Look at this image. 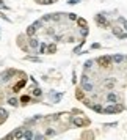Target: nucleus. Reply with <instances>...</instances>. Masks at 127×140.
Segmentation results:
<instances>
[{
	"label": "nucleus",
	"mask_w": 127,
	"mask_h": 140,
	"mask_svg": "<svg viewBox=\"0 0 127 140\" xmlns=\"http://www.w3.org/2000/svg\"><path fill=\"white\" fill-rule=\"evenodd\" d=\"M97 65H99V66H102V68H108L110 65H111V57H110V55H102V57H99V58H97Z\"/></svg>",
	"instance_id": "obj_1"
},
{
	"label": "nucleus",
	"mask_w": 127,
	"mask_h": 140,
	"mask_svg": "<svg viewBox=\"0 0 127 140\" xmlns=\"http://www.w3.org/2000/svg\"><path fill=\"white\" fill-rule=\"evenodd\" d=\"M111 60L115 61V63H121L122 60H124V57H122L121 54H116V55H113V57H111Z\"/></svg>",
	"instance_id": "obj_10"
},
{
	"label": "nucleus",
	"mask_w": 127,
	"mask_h": 140,
	"mask_svg": "<svg viewBox=\"0 0 127 140\" xmlns=\"http://www.w3.org/2000/svg\"><path fill=\"white\" fill-rule=\"evenodd\" d=\"M74 126H77V128H83V126H88L90 124V120H86V118H83V117H75L74 120Z\"/></svg>",
	"instance_id": "obj_3"
},
{
	"label": "nucleus",
	"mask_w": 127,
	"mask_h": 140,
	"mask_svg": "<svg viewBox=\"0 0 127 140\" xmlns=\"http://www.w3.org/2000/svg\"><path fill=\"white\" fill-rule=\"evenodd\" d=\"M90 137H93V134H91V132H86V134H83V139H90Z\"/></svg>",
	"instance_id": "obj_32"
},
{
	"label": "nucleus",
	"mask_w": 127,
	"mask_h": 140,
	"mask_svg": "<svg viewBox=\"0 0 127 140\" xmlns=\"http://www.w3.org/2000/svg\"><path fill=\"white\" fill-rule=\"evenodd\" d=\"M8 104H10V105H17L19 101L16 99V98H10V99H8Z\"/></svg>",
	"instance_id": "obj_18"
},
{
	"label": "nucleus",
	"mask_w": 127,
	"mask_h": 140,
	"mask_svg": "<svg viewBox=\"0 0 127 140\" xmlns=\"http://www.w3.org/2000/svg\"><path fill=\"white\" fill-rule=\"evenodd\" d=\"M77 24L80 25V27H86V20H85L83 18H79L77 19Z\"/></svg>",
	"instance_id": "obj_19"
},
{
	"label": "nucleus",
	"mask_w": 127,
	"mask_h": 140,
	"mask_svg": "<svg viewBox=\"0 0 127 140\" xmlns=\"http://www.w3.org/2000/svg\"><path fill=\"white\" fill-rule=\"evenodd\" d=\"M27 60H32V61H39V58H36V57H27Z\"/></svg>",
	"instance_id": "obj_31"
},
{
	"label": "nucleus",
	"mask_w": 127,
	"mask_h": 140,
	"mask_svg": "<svg viewBox=\"0 0 127 140\" xmlns=\"http://www.w3.org/2000/svg\"><path fill=\"white\" fill-rule=\"evenodd\" d=\"M57 52V46L55 44H49L47 46V54H55Z\"/></svg>",
	"instance_id": "obj_13"
},
{
	"label": "nucleus",
	"mask_w": 127,
	"mask_h": 140,
	"mask_svg": "<svg viewBox=\"0 0 127 140\" xmlns=\"http://www.w3.org/2000/svg\"><path fill=\"white\" fill-rule=\"evenodd\" d=\"M22 137H24V139H27V140H30V139H33V132H32V131H25Z\"/></svg>",
	"instance_id": "obj_15"
},
{
	"label": "nucleus",
	"mask_w": 127,
	"mask_h": 140,
	"mask_svg": "<svg viewBox=\"0 0 127 140\" xmlns=\"http://www.w3.org/2000/svg\"><path fill=\"white\" fill-rule=\"evenodd\" d=\"M113 33H115L118 38H121V40H126V38H127V33H122L119 28H113Z\"/></svg>",
	"instance_id": "obj_9"
},
{
	"label": "nucleus",
	"mask_w": 127,
	"mask_h": 140,
	"mask_svg": "<svg viewBox=\"0 0 127 140\" xmlns=\"http://www.w3.org/2000/svg\"><path fill=\"white\" fill-rule=\"evenodd\" d=\"M33 25H35L36 28H38V27H42V20H36V22L33 24Z\"/></svg>",
	"instance_id": "obj_29"
},
{
	"label": "nucleus",
	"mask_w": 127,
	"mask_h": 140,
	"mask_svg": "<svg viewBox=\"0 0 127 140\" xmlns=\"http://www.w3.org/2000/svg\"><path fill=\"white\" fill-rule=\"evenodd\" d=\"M0 5H3V0H0Z\"/></svg>",
	"instance_id": "obj_36"
},
{
	"label": "nucleus",
	"mask_w": 127,
	"mask_h": 140,
	"mask_svg": "<svg viewBox=\"0 0 127 140\" xmlns=\"http://www.w3.org/2000/svg\"><path fill=\"white\" fill-rule=\"evenodd\" d=\"M14 74H16V71H14V69H8V71H3L0 77H2V80H5V82H8V80H10V79H11Z\"/></svg>",
	"instance_id": "obj_4"
},
{
	"label": "nucleus",
	"mask_w": 127,
	"mask_h": 140,
	"mask_svg": "<svg viewBox=\"0 0 127 140\" xmlns=\"http://www.w3.org/2000/svg\"><path fill=\"white\" fill-rule=\"evenodd\" d=\"M39 3H42V5H52L53 0H38Z\"/></svg>",
	"instance_id": "obj_22"
},
{
	"label": "nucleus",
	"mask_w": 127,
	"mask_h": 140,
	"mask_svg": "<svg viewBox=\"0 0 127 140\" xmlns=\"http://www.w3.org/2000/svg\"><path fill=\"white\" fill-rule=\"evenodd\" d=\"M88 80H90V77H88L86 74H83V76H82V83H83V82H88Z\"/></svg>",
	"instance_id": "obj_28"
},
{
	"label": "nucleus",
	"mask_w": 127,
	"mask_h": 140,
	"mask_svg": "<svg viewBox=\"0 0 127 140\" xmlns=\"http://www.w3.org/2000/svg\"><path fill=\"white\" fill-rule=\"evenodd\" d=\"M86 35H88V27H82V36L85 38Z\"/></svg>",
	"instance_id": "obj_25"
},
{
	"label": "nucleus",
	"mask_w": 127,
	"mask_h": 140,
	"mask_svg": "<svg viewBox=\"0 0 127 140\" xmlns=\"http://www.w3.org/2000/svg\"><path fill=\"white\" fill-rule=\"evenodd\" d=\"M91 65H93V60H88L86 63H85V69H90Z\"/></svg>",
	"instance_id": "obj_27"
},
{
	"label": "nucleus",
	"mask_w": 127,
	"mask_h": 140,
	"mask_svg": "<svg viewBox=\"0 0 127 140\" xmlns=\"http://www.w3.org/2000/svg\"><path fill=\"white\" fill-rule=\"evenodd\" d=\"M67 18H69L71 20H77V19H79L77 14H74V13H69V14H67Z\"/></svg>",
	"instance_id": "obj_23"
},
{
	"label": "nucleus",
	"mask_w": 127,
	"mask_h": 140,
	"mask_svg": "<svg viewBox=\"0 0 127 140\" xmlns=\"http://www.w3.org/2000/svg\"><path fill=\"white\" fill-rule=\"evenodd\" d=\"M28 43H30V47H38V46H39V43H38L36 38H32V40L28 41Z\"/></svg>",
	"instance_id": "obj_14"
},
{
	"label": "nucleus",
	"mask_w": 127,
	"mask_h": 140,
	"mask_svg": "<svg viewBox=\"0 0 127 140\" xmlns=\"http://www.w3.org/2000/svg\"><path fill=\"white\" fill-rule=\"evenodd\" d=\"M61 40H63V36H58V35L55 36V41H61Z\"/></svg>",
	"instance_id": "obj_35"
},
{
	"label": "nucleus",
	"mask_w": 127,
	"mask_h": 140,
	"mask_svg": "<svg viewBox=\"0 0 127 140\" xmlns=\"http://www.w3.org/2000/svg\"><path fill=\"white\" fill-rule=\"evenodd\" d=\"M24 85H25V79H22V80H20V82L17 83V85L14 87V91H19V90H20V88H22Z\"/></svg>",
	"instance_id": "obj_16"
},
{
	"label": "nucleus",
	"mask_w": 127,
	"mask_h": 140,
	"mask_svg": "<svg viewBox=\"0 0 127 140\" xmlns=\"http://www.w3.org/2000/svg\"><path fill=\"white\" fill-rule=\"evenodd\" d=\"M24 132H22V129H16L14 132H11V134H8L6 135V139H19V137H22Z\"/></svg>",
	"instance_id": "obj_6"
},
{
	"label": "nucleus",
	"mask_w": 127,
	"mask_h": 140,
	"mask_svg": "<svg viewBox=\"0 0 127 140\" xmlns=\"http://www.w3.org/2000/svg\"><path fill=\"white\" fill-rule=\"evenodd\" d=\"M119 22H121L122 25H124V28H126V30H127V20H126L124 18H119Z\"/></svg>",
	"instance_id": "obj_26"
},
{
	"label": "nucleus",
	"mask_w": 127,
	"mask_h": 140,
	"mask_svg": "<svg viewBox=\"0 0 127 140\" xmlns=\"http://www.w3.org/2000/svg\"><path fill=\"white\" fill-rule=\"evenodd\" d=\"M121 110H124L122 105H118V104H115V102H111L108 107L104 109V113H118V112H121Z\"/></svg>",
	"instance_id": "obj_2"
},
{
	"label": "nucleus",
	"mask_w": 127,
	"mask_h": 140,
	"mask_svg": "<svg viewBox=\"0 0 127 140\" xmlns=\"http://www.w3.org/2000/svg\"><path fill=\"white\" fill-rule=\"evenodd\" d=\"M107 101H108V102H118V95H116V93H113V91H110L107 95Z\"/></svg>",
	"instance_id": "obj_7"
},
{
	"label": "nucleus",
	"mask_w": 127,
	"mask_h": 140,
	"mask_svg": "<svg viewBox=\"0 0 127 140\" xmlns=\"http://www.w3.org/2000/svg\"><path fill=\"white\" fill-rule=\"evenodd\" d=\"M46 50H47V46H46V43H42L39 46V54H46Z\"/></svg>",
	"instance_id": "obj_20"
},
{
	"label": "nucleus",
	"mask_w": 127,
	"mask_h": 140,
	"mask_svg": "<svg viewBox=\"0 0 127 140\" xmlns=\"http://www.w3.org/2000/svg\"><path fill=\"white\" fill-rule=\"evenodd\" d=\"M115 85H116V80H113V79H111V80H107V82H105V88H110V90H111V88L115 87Z\"/></svg>",
	"instance_id": "obj_11"
},
{
	"label": "nucleus",
	"mask_w": 127,
	"mask_h": 140,
	"mask_svg": "<svg viewBox=\"0 0 127 140\" xmlns=\"http://www.w3.org/2000/svg\"><path fill=\"white\" fill-rule=\"evenodd\" d=\"M99 47H100V44H97V43L93 44V49H99Z\"/></svg>",
	"instance_id": "obj_34"
},
{
	"label": "nucleus",
	"mask_w": 127,
	"mask_h": 140,
	"mask_svg": "<svg viewBox=\"0 0 127 140\" xmlns=\"http://www.w3.org/2000/svg\"><path fill=\"white\" fill-rule=\"evenodd\" d=\"M75 98H77V99H85V95H83V90H77V93H75Z\"/></svg>",
	"instance_id": "obj_17"
},
{
	"label": "nucleus",
	"mask_w": 127,
	"mask_h": 140,
	"mask_svg": "<svg viewBox=\"0 0 127 140\" xmlns=\"http://www.w3.org/2000/svg\"><path fill=\"white\" fill-rule=\"evenodd\" d=\"M20 101H22V102H28L30 98H28V96H22V98H20Z\"/></svg>",
	"instance_id": "obj_30"
},
{
	"label": "nucleus",
	"mask_w": 127,
	"mask_h": 140,
	"mask_svg": "<svg viewBox=\"0 0 127 140\" xmlns=\"http://www.w3.org/2000/svg\"><path fill=\"white\" fill-rule=\"evenodd\" d=\"M79 2V0H69V2H67V3H69V5H75V3H77Z\"/></svg>",
	"instance_id": "obj_33"
},
{
	"label": "nucleus",
	"mask_w": 127,
	"mask_h": 140,
	"mask_svg": "<svg viewBox=\"0 0 127 140\" xmlns=\"http://www.w3.org/2000/svg\"><path fill=\"white\" fill-rule=\"evenodd\" d=\"M96 22H97V25H100V27H108V20L105 19L102 14H97L96 16Z\"/></svg>",
	"instance_id": "obj_5"
},
{
	"label": "nucleus",
	"mask_w": 127,
	"mask_h": 140,
	"mask_svg": "<svg viewBox=\"0 0 127 140\" xmlns=\"http://www.w3.org/2000/svg\"><path fill=\"white\" fill-rule=\"evenodd\" d=\"M33 95H35V96H41V95H42L41 88H35V90H33Z\"/></svg>",
	"instance_id": "obj_24"
},
{
	"label": "nucleus",
	"mask_w": 127,
	"mask_h": 140,
	"mask_svg": "<svg viewBox=\"0 0 127 140\" xmlns=\"http://www.w3.org/2000/svg\"><path fill=\"white\" fill-rule=\"evenodd\" d=\"M6 117H8V112H6L5 109L0 107V118H6Z\"/></svg>",
	"instance_id": "obj_21"
},
{
	"label": "nucleus",
	"mask_w": 127,
	"mask_h": 140,
	"mask_svg": "<svg viewBox=\"0 0 127 140\" xmlns=\"http://www.w3.org/2000/svg\"><path fill=\"white\" fill-rule=\"evenodd\" d=\"M82 88H83L85 91H93V90H94V85L90 83V80H88V82H83L82 83Z\"/></svg>",
	"instance_id": "obj_8"
},
{
	"label": "nucleus",
	"mask_w": 127,
	"mask_h": 140,
	"mask_svg": "<svg viewBox=\"0 0 127 140\" xmlns=\"http://www.w3.org/2000/svg\"><path fill=\"white\" fill-rule=\"evenodd\" d=\"M35 32H36V27H35V25H30V27L27 28V35H28V36H33V35H35Z\"/></svg>",
	"instance_id": "obj_12"
}]
</instances>
